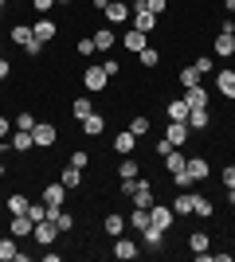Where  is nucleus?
<instances>
[{
    "mask_svg": "<svg viewBox=\"0 0 235 262\" xmlns=\"http://www.w3.org/2000/svg\"><path fill=\"white\" fill-rule=\"evenodd\" d=\"M102 12H106V24H114V28H122V24L134 16V8H130V4H122V0H110Z\"/></svg>",
    "mask_w": 235,
    "mask_h": 262,
    "instance_id": "nucleus-4",
    "label": "nucleus"
},
{
    "mask_svg": "<svg viewBox=\"0 0 235 262\" xmlns=\"http://www.w3.org/2000/svg\"><path fill=\"white\" fill-rule=\"evenodd\" d=\"M87 161H90L87 153H71V157H67V164H75V168H87Z\"/></svg>",
    "mask_w": 235,
    "mask_h": 262,
    "instance_id": "nucleus-47",
    "label": "nucleus"
},
{
    "mask_svg": "<svg viewBox=\"0 0 235 262\" xmlns=\"http://www.w3.org/2000/svg\"><path fill=\"white\" fill-rule=\"evenodd\" d=\"M55 235H59L55 219H39V223H35V231H32V239L44 243V247H51V243H55Z\"/></svg>",
    "mask_w": 235,
    "mask_h": 262,
    "instance_id": "nucleus-8",
    "label": "nucleus"
},
{
    "mask_svg": "<svg viewBox=\"0 0 235 262\" xmlns=\"http://www.w3.org/2000/svg\"><path fill=\"white\" fill-rule=\"evenodd\" d=\"M216 94H224V98H235V71H231V67L216 75Z\"/></svg>",
    "mask_w": 235,
    "mask_h": 262,
    "instance_id": "nucleus-17",
    "label": "nucleus"
},
{
    "mask_svg": "<svg viewBox=\"0 0 235 262\" xmlns=\"http://www.w3.org/2000/svg\"><path fill=\"white\" fill-rule=\"evenodd\" d=\"M137 254H141V247H137L134 239H125V235H118V239H114V258L130 262V258H137Z\"/></svg>",
    "mask_w": 235,
    "mask_h": 262,
    "instance_id": "nucleus-9",
    "label": "nucleus"
},
{
    "mask_svg": "<svg viewBox=\"0 0 235 262\" xmlns=\"http://www.w3.org/2000/svg\"><path fill=\"white\" fill-rule=\"evenodd\" d=\"M184 172H188L192 180L200 184V180H208V172H212V164L204 161V157H188V161H184Z\"/></svg>",
    "mask_w": 235,
    "mask_h": 262,
    "instance_id": "nucleus-13",
    "label": "nucleus"
},
{
    "mask_svg": "<svg viewBox=\"0 0 235 262\" xmlns=\"http://www.w3.org/2000/svg\"><path fill=\"white\" fill-rule=\"evenodd\" d=\"M149 129H153V125H149V118H145V114H137V118L130 121V133H134L137 141H141V137H149Z\"/></svg>",
    "mask_w": 235,
    "mask_h": 262,
    "instance_id": "nucleus-33",
    "label": "nucleus"
},
{
    "mask_svg": "<svg viewBox=\"0 0 235 262\" xmlns=\"http://www.w3.org/2000/svg\"><path fill=\"white\" fill-rule=\"evenodd\" d=\"M130 4H137V0H130Z\"/></svg>",
    "mask_w": 235,
    "mask_h": 262,
    "instance_id": "nucleus-58",
    "label": "nucleus"
},
{
    "mask_svg": "<svg viewBox=\"0 0 235 262\" xmlns=\"http://www.w3.org/2000/svg\"><path fill=\"white\" fill-rule=\"evenodd\" d=\"M200 71H196V67H180V86L184 90H192V86H200Z\"/></svg>",
    "mask_w": 235,
    "mask_h": 262,
    "instance_id": "nucleus-31",
    "label": "nucleus"
},
{
    "mask_svg": "<svg viewBox=\"0 0 235 262\" xmlns=\"http://www.w3.org/2000/svg\"><path fill=\"white\" fill-rule=\"evenodd\" d=\"M153 149H157V157H165V153H168V149H177V145L168 141V137H161V141H157V145H153Z\"/></svg>",
    "mask_w": 235,
    "mask_h": 262,
    "instance_id": "nucleus-49",
    "label": "nucleus"
},
{
    "mask_svg": "<svg viewBox=\"0 0 235 262\" xmlns=\"http://www.w3.org/2000/svg\"><path fill=\"white\" fill-rule=\"evenodd\" d=\"M141 239H145V247H149V251H161V247H165V231L157 227V223H149V227L141 231Z\"/></svg>",
    "mask_w": 235,
    "mask_h": 262,
    "instance_id": "nucleus-23",
    "label": "nucleus"
},
{
    "mask_svg": "<svg viewBox=\"0 0 235 262\" xmlns=\"http://www.w3.org/2000/svg\"><path fill=\"white\" fill-rule=\"evenodd\" d=\"M184 161H188V157H184V149H168V153H165V168H168V172H180V168H184Z\"/></svg>",
    "mask_w": 235,
    "mask_h": 262,
    "instance_id": "nucleus-30",
    "label": "nucleus"
},
{
    "mask_svg": "<svg viewBox=\"0 0 235 262\" xmlns=\"http://www.w3.org/2000/svg\"><path fill=\"white\" fill-rule=\"evenodd\" d=\"M63 200H67V188H63V180H55V184H47V188H44V204H47V211H59V208H63Z\"/></svg>",
    "mask_w": 235,
    "mask_h": 262,
    "instance_id": "nucleus-7",
    "label": "nucleus"
},
{
    "mask_svg": "<svg viewBox=\"0 0 235 262\" xmlns=\"http://www.w3.org/2000/svg\"><path fill=\"white\" fill-rule=\"evenodd\" d=\"M0 176H4V164H0Z\"/></svg>",
    "mask_w": 235,
    "mask_h": 262,
    "instance_id": "nucleus-57",
    "label": "nucleus"
},
{
    "mask_svg": "<svg viewBox=\"0 0 235 262\" xmlns=\"http://www.w3.org/2000/svg\"><path fill=\"white\" fill-rule=\"evenodd\" d=\"M157 20H161V16H153V12H149V8H141V4H134V28H137V32H153V28H157Z\"/></svg>",
    "mask_w": 235,
    "mask_h": 262,
    "instance_id": "nucleus-11",
    "label": "nucleus"
},
{
    "mask_svg": "<svg viewBox=\"0 0 235 262\" xmlns=\"http://www.w3.org/2000/svg\"><path fill=\"white\" fill-rule=\"evenodd\" d=\"M12 75V63H8V59H4V55H0V82H4V78H8Z\"/></svg>",
    "mask_w": 235,
    "mask_h": 262,
    "instance_id": "nucleus-52",
    "label": "nucleus"
},
{
    "mask_svg": "<svg viewBox=\"0 0 235 262\" xmlns=\"http://www.w3.org/2000/svg\"><path fill=\"white\" fill-rule=\"evenodd\" d=\"M137 63H141V67H157V63H161V55H157L153 47H145V51H137Z\"/></svg>",
    "mask_w": 235,
    "mask_h": 262,
    "instance_id": "nucleus-42",
    "label": "nucleus"
},
{
    "mask_svg": "<svg viewBox=\"0 0 235 262\" xmlns=\"http://www.w3.org/2000/svg\"><path fill=\"white\" fill-rule=\"evenodd\" d=\"M32 231H35V219L28 215V211H24V215H12V223H8V235H12V239H28Z\"/></svg>",
    "mask_w": 235,
    "mask_h": 262,
    "instance_id": "nucleus-6",
    "label": "nucleus"
},
{
    "mask_svg": "<svg viewBox=\"0 0 235 262\" xmlns=\"http://www.w3.org/2000/svg\"><path fill=\"white\" fill-rule=\"evenodd\" d=\"M28 204H32V200L24 196V192H12V196H8V211H12V215H24V211H28Z\"/></svg>",
    "mask_w": 235,
    "mask_h": 262,
    "instance_id": "nucleus-35",
    "label": "nucleus"
},
{
    "mask_svg": "<svg viewBox=\"0 0 235 262\" xmlns=\"http://www.w3.org/2000/svg\"><path fill=\"white\" fill-rule=\"evenodd\" d=\"M82 82H87L90 94H102V90H106V82H110V75L102 71V63H90L87 71H82Z\"/></svg>",
    "mask_w": 235,
    "mask_h": 262,
    "instance_id": "nucleus-2",
    "label": "nucleus"
},
{
    "mask_svg": "<svg viewBox=\"0 0 235 262\" xmlns=\"http://www.w3.org/2000/svg\"><path fill=\"white\" fill-rule=\"evenodd\" d=\"M0 24H4V4H0Z\"/></svg>",
    "mask_w": 235,
    "mask_h": 262,
    "instance_id": "nucleus-55",
    "label": "nucleus"
},
{
    "mask_svg": "<svg viewBox=\"0 0 235 262\" xmlns=\"http://www.w3.org/2000/svg\"><path fill=\"white\" fill-rule=\"evenodd\" d=\"M180 98L188 102V110H208V102H212V94H208V90H204V86H192V90H184Z\"/></svg>",
    "mask_w": 235,
    "mask_h": 262,
    "instance_id": "nucleus-15",
    "label": "nucleus"
},
{
    "mask_svg": "<svg viewBox=\"0 0 235 262\" xmlns=\"http://www.w3.org/2000/svg\"><path fill=\"white\" fill-rule=\"evenodd\" d=\"M208 125H212L208 110H188V129H208Z\"/></svg>",
    "mask_w": 235,
    "mask_h": 262,
    "instance_id": "nucleus-28",
    "label": "nucleus"
},
{
    "mask_svg": "<svg viewBox=\"0 0 235 262\" xmlns=\"http://www.w3.org/2000/svg\"><path fill=\"white\" fill-rule=\"evenodd\" d=\"M44 47H47V43H39V39H35V35H32V39L24 43V51H28V55H32V59H35V55H44Z\"/></svg>",
    "mask_w": 235,
    "mask_h": 262,
    "instance_id": "nucleus-44",
    "label": "nucleus"
},
{
    "mask_svg": "<svg viewBox=\"0 0 235 262\" xmlns=\"http://www.w3.org/2000/svg\"><path fill=\"white\" fill-rule=\"evenodd\" d=\"M137 4H141V8H149L153 16H165V8H168V0H137ZM130 8H134V4H130Z\"/></svg>",
    "mask_w": 235,
    "mask_h": 262,
    "instance_id": "nucleus-40",
    "label": "nucleus"
},
{
    "mask_svg": "<svg viewBox=\"0 0 235 262\" xmlns=\"http://www.w3.org/2000/svg\"><path fill=\"white\" fill-rule=\"evenodd\" d=\"M192 204H196V192H177L173 211H177V215H192Z\"/></svg>",
    "mask_w": 235,
    "mask_h": 262,
    "instance_id": "nucleus-25",
    "label": "nucleus"
},
{
    "mask_svg": "<svg viewBox=\"0 0 235 262\" xmlns=\"http://www.w3.org/2000/svg\"><path fill=\"white\" fill-rule=\"evenodd\" d=\"M208 247H212V239H208L204 231H192V235H188V251H192V254H204Z\"/></svg>",
    "mask_w": 235,
    "mask_h": 262,
    "instance_id": "nucleus-29",
    "label": "nucleus"
},
{
    "mask_svg": "<svg viewBox=\"0 0 235 262\" xmlns=\"http://www.w3.org/2000/svg\"><path fill=\"white\" fill-rule=\"evenodd\" d=\"M122 47H125L130 55H137V51H145V47H149V35L137 32V28H130V32L122 35Z\"/></svg>",
    "mask_w": 235,
    "mask_h": 262,
    "instance_id": "nucleus-12",
    "label": "nucleus"
},
{
    "mask_svg": "<svg viewBox=\"0 0 235 262\" xmlns=\"http://www.w3.org/2000/svg\"><path fill=\"white\" fill-rule=\"evenodd\" d=\"M16 254H20V247H16V239H0V262H16Z\"/></svg>",
    "mask_w": 235,
    "mask_h": 262,
    "instance_id": "nucleus-36",
    "label": "nucleus"
},
{
    "mask_svg": "<svg viewBox=\"0 0 235 262\" xmlns=\"http://www.w3.org/2000/svg\"><path fill=\"white\" fill-rule=\"evenodd\" d=\"M32 32H35V39H39V43H51V39L59 35V28H55V20H51V16H39V24H35Z\"/></svg>",
    "mask_w": 235,
    "mask_h": 262,
    "instance_id": "nucleus-16",
    "label": "nucleus"
},
{
    "mask_svg": "<svg viewBox=\"0 0 235 262\" xmlns=\"http://www.w3.org/2000/svg\"><path fill=\"white\" fill-rule=\"evenodd\" d=\"M90 39H94V47H98V51H110L114 39H118V32H114V24H102V28H94V35H90Z\"/></svg>",
    "mask_w": 235,
    "mask_h": 262,
    "instance_id": "nucleus-14",
    "label": "nucleus"
},
{
    "mask_svg": "<svg viewBox=\"0 0 235 262\" xmlns=\"http://www.w3.org/2000/svg\"><path fill=\"white\" fill-rule=\"evenodd\" d=\"M220 180H224V184H227V188H235V164H227L224 172H220Z\"/></svg>",
    "mask_w": 235,
    "mask_h": 262,
    "instance_id": "nucleus-48",
    "label": "nucleus"
},
{
    "mask_svg": "<svg viewBox=\"0 0 235 262\" xmlns=\"http://www.w3.org/2000/svg\"><path fill=\"white\" fill-rule=\"evenodd\" d=\"M71 114H75L78 121L87 118V114H94V106H90V94H82V98H75V106H71Z\"/></svg>",
    "mask_w": 235,
    "mask_h": 262,
    "instance_id": "nucleus-37",
    "label": "nucleus"
},
{
    "mask_svg": "<svg viewBox=\"0 0 235 262\" xmlns=\"http://www.w3.org/2000/svg\"><path fill=\"white\" fill-rule=\"evenodd\" d=\"M47 215L55 219V227H59V235H67V231H75V215H71V211H47Z\"/></svg>",
    "mask_w": 235,
    "mask_h": 262,
    "instance_id": "nucleus-26",
    "label": "nucleus"
},
{
    "mask_svg": "<svg viewBox=\"0 0 235 262\" xmlns=\"http://www.w3.org/2000/svg\"><path fill=\"white\" fill-rule=\"evenodd\" d=\"M8 145L16 149V153H32V149H35V141H32V133H28V129H16L8 137Z\"/></svg>",
    "mask_w": 235,
    "mask_h": 262,
    "instance_id": "nucleus-21",
    "label": "nucleus"
},
{
    "mask_svg": "<svg viewBox=\"0 0 235 262\" xmlns=\"http://www.w3.org/2000/svg\"><path fill=\"white\" fill-rule=\"evenodd\" d=\"M134 208H153L157 204V196H153V180H141V176H137V184H134Z\"/></svg>",
    "mask_w": 235,
    "mask_h": 262,
    "instance_id": "nucleus-3",
    "label": "nucleus"
},
{
    "mask_svg": "<svg viewBox=\"0 0 235 262\" xmlns=\"http://www.w3.org/2000/svg\"><path fill=\"white\" fill-rule=\"evenodd\" d=\"M32 8L39 12V16H51V8H55V0H32Z\"/></svg>",
    "mask_w": 235,
    "mask_h": 262,
    "instance_id": "nucleus-45",
    "label": "nucleus"
},
{
    "mask_svg": "<svg viewBox=\"0 0 235 262\" xmlns=\"http://www.w3.org/2000/svg\"><path fill=\"white\" fill-rule=\"evenodd\" d=\"M165 137L177 145V149H184V145H188V137H192L188 121H168V125H165Z\"/></svg>",
    "mask_w": 235,
    "mask_h": 262,
    "instance_id": "nucleus-5",
    "label": "nucleus"
},
{
    "mask_svg": "<svg viewBox=\"0 0 235 262\" xmlns=\"http://www.w3.org/2000/svg\"><path fill=\"white\" fill-rule=\"evenodd\" d=\"M125 219H130V227H134V231H145L149 223H153V219H149V208H134V215H125Z\"/></svg>",
    "mask_w": 235,
    "mask_h": 262,
    "instance_id": "nucleus-32",
    "label": "nucleus"
},
{
    "mask_svg": "<svg viewBox=\"0 0 235 262\" xmlns=\"http://www.w3.org/2000/svg\"><path fill=\"white\" fill-rule=\"evenodd\" d=\"M220 32H231V39H235V20H227L224 28H220Z\"/></svg>",
    "mask_w": 235,
    "mask_h": 262,
    "instance_id": "nucleus-53",
    "label": "nucleus"
},
{
    "mask_svg": "<svg viewBox=\"0 0 235 262\" xmlns=\"http://www.w3.org/2000/svg\"><path fill=\"white\" fill-rule=\"evenodd\" d=\"M216 55H220V59H231L235 55V39H231V32H216Z\"/></svg>",
    "mask_w": 235,
    "mask_h": 262,
    "instance_id": "nucleus-20",
    "label": "nucleus"
},
{
    "mask_svg": "<svg viewBox=\"0 0 235 262\" xmlns=\"http://www.w3.org/2000/svg\"><path fill=\"white\" fill-rule=\"evenodd\" d=\"M35 121H39V118L24 110V114H20V118H16V121H12V125H16V129H28V133H32V129H35Z\"/></svg>",
    "mask_w": 235,
    "mask_h": 262,
    "instance_id": "nucleus-41",
    "label": "nucleus"
},
{
    "mask_svg": "<svg viewBox=\"0 0 235 262\" xmlns=\"http://www.w3.org/2000/svg\"><path fill=\"white\" fill-rule=\"evenodd\" d=\"M59 180H63V188H78V184H82V168H75V164H67Z\"/></svg>",
    "mask_w": 235,
    "mask_h": 262,
    "instance_id": "nucleus-34",
    "label": "nucleus"
},
{
    "mask_svg": "<svg viewBox=\"0 0 235 262\" xmlns=\"http://www.w3.org/2000/svg\"><path fill=\"white\" fill-rule=\"evenodd\" d=\"M102 227H106V235H110V239H118V235H125L130 219H125V215H106V219H102Z\"/></svg>",
    "mask_w": 235,
    "mask_h": 262,
    "instance_id": "nucleus-22",
    "label": "nucleus"
},
{
    "mask_svg": "<svg viewBox=\"0 0 235 262\" xmlns=\"http://www.w3.org/2000/svg\"><path fill=\"white\" fill-rule=\"evenodd\" d=\"M227 204H231V208H235V188H227Z\"/></svg>",
    "mask_w": 235,
    "mask_h": 262,
    "instance_id": "nucleus-54",
    "label": "nucleus"
},
{
    "mask_svg": "<svg viewBox=\"0 0 235 262\" xmlns=\"http://www.w3.org/2000/svg\"><path fill=\"white\" fill-rule=\"evenodd\" d=\"M55 4H71V0H55Z\"/></svg>",
    "mask_w": 235,
    "mask_h": 262,
    "instance_id": "nucleus-56",
    "label": "nucleus"
},
{
    "mask_svg": "<svg viewBox=\"0 0 235 262\" xmlns=\"http://www.w3.org/2000/svg\"><path fill=\"white\" fill-rule=\"evenodd\" d=\"M75 51L82 55V59H90V55H98V47H94V39H90V35H82V39L75 43Z\"/></svg>",
    "mask_w": 235,
    "mask_h": 262,
    "instance_id": "nucleus-39",
    "label": "nucleus"
},
{
    "mask_svg": "<svg viewBox=\"0 0 235 262\" xmlns=\"http://www.w3.org/2000/svg\"><path fill=\"white\" fill-rule=\"evenodd\" d=\"M8 133H12V121H8V118H0V141H8Z\"/></svg>",
    "mask_w": 235,
    "mask_h": 262,
    "instance_id": "nucleus-51",
    "label": "nucleus"
},
{
    "mask_svg": "<svg viewBox=\"0 0 235 262\" xmlns=\"http://www.w3.org/2000/svg\"><path fill=\"white\" fill-rule=\"evenodd\" d=\"M32 35H35V32L28 28V24H16V28H12V43H20V47H24L28 39H32Z\"/></svg>",
    "mask_w": 235,
    "mask_h": 262,
    "instance_id": "nucleus-38",
    "label": "nucleus"
},
{
    "mask_svg": "<svg viewBox=\"0 0 235 262\" xmlns=\"http://www.w3.org/2000/svg\"><path fill=\"white\" fill-rule=\"evenodd\" d=\"M32 141H35V149H55V141H59V129L51 125V121H35Z\"/></svg>",
    "mask_w": 235,
    "mask_h": 262,
    "instance_id": "nucleus-1",
    "label": "nucleus"
},
{
    "mask_svg": "<svg viewBox=\"0 0 235 262\" xmlns=\"http://www.w3.org/2000/svg\"><path fill=\"white\" fill-rule=\"evenodd\" d=\"M118 67H122V63H118V59H106V63H102V71H106V75L114 78V75H118Z\"/></svg>",
    "mask_w": 235,
    "mask_h": 262,
    "instance_id": "nucleus-50",
    "label": "nucleus"
},
{
    "mask_svg": "<svg viewBox=\"0 0 235 262\" xmlns=\"http://www.w3.org/2000/svg\"><path fill=\"white\" fill-rule=\"evenodd\" d=\"M134 149H137V137L130 129H122L118 137H114V153H122V157H134Z\"/></svg>",
    "mask_w": 235,
    "mask_h": 262,
    "instance_id": "nucleus-18",
    "label": "nucleus"
},
{
    "mask_svg": "<svg viewBox=\"0 0 235 262\" xmlns=\"http://www.w3.org/2000/svg\"><path fill=\"white\" fill-rule=\"evenodd\" d=\"M0 4H4V0H0Z\"/></svg>",
    "mask_w": 235,
    "mask_h": 262,
    "instance_id": "nucleus-59",
    "label": "nucleus"
},
{
    "mask_svg": "<svg viewBox=\"0 0 235 262\" xmlns=\"http://www.w3.org/2000/svg\"><path fill=\"white\" fill-rule=\"evenodd\" d=\"M192 67H196L200 75H212V59H208V55H200V59H196V63H192Z\"/></svg>",
    "mask_w": 235,
    "mask_h": 262,
    "instance_id": "nucleus-46",
    "label": "nucleus"
},
{
    "mask_svg": "<svg viewBox=\"0 0 235 262\" xmlns=\"http://www.w3.org/2000/svg\"><path fill=\"white\" fill-rule=\"evenodd\" d=\"M141 176V168H137L134 157H122V164H118V180H137Z\"/></svg>",
    "mask_w": 235,
    "mask_h": 262,
    "instance_id": "nucleus-27",
    "label": "nucleus"
},
{
    "mask_svg": "<svg viewBox=\"0 0 235 262\" xmlns=\"http://www.w3.org/2000/svg\"><path fill=\"white\" fill-rule=\"evenodd\" d=\"M78 129L87 133V137H98V133L106 129V118H102L98 110H94V114H87V118H82V125H78Z\"/></svg>",
    "mask_w": 235,
    "mask_h": 262,
    "instance_id": "nucleus-19",
    "label": "nucleus"
},
{
    "mask_svg": "<svg viewBox=\"0 0 235 262\" xmlns=\"http://www.w3.org/2000/svg\"><path fill=\"white\" fill-rule=\"evenodd\" d=\"M149 219H153V223H157L161 231H168L173 223H177V211H173V208H165V204H153V208H149Z\"/></svg>",
    "mask_w": 235,
    "mask_h": 262,
    "instance_id": "nucleus-10",
    "label": "nucleus"
},
{
    "mask_svg": "<svg viewBox=\"0 0 235 262\" xmlns=\"http://www.w3.org/2000/svg\"><path fill=\"white\" fill-rule=\"evenodd\" d=\"M165 114H168V121H188V102H184V98H173L165 106Z\"/></svg>",
    "mask_w": 235,
    "mask_h": 262,
    "instance_id": "nucleus-24",
    "label": "nucleus"
},
{
    "mask_svg": "<svg viewBox=\"0 0 235 262\" xmlns=\"http://www.w3.org/2000/svg\"><path fill=\"white\" fill-rule=\"evenodd\" d=\"M192 211H196V215H204V219H212V200L196 196V204H192Z\"/></svg>",
    "mask_w": 235,
    "mask_h": 262,
    "instance_id": "nucleus-43",
    "label": "nucleus"
}]
</instances>
